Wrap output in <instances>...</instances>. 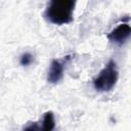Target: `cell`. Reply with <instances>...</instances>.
I'll return each mask as SVG.
<instances>
[{"label": "cell", "instance_id": "obj_1", "mask_svg": "<svg viewBox=\"0 0 131 131\" xmlns=\"http://www.w3.org/2000/svg\"><path fill=\"white\" fill-rule=\"evenodd\" d=\"M76 2L73 0H52L47 4L44 16L54 25H66L73 20Z\"/></svg>", "mask_w": 131, "mask_h": 131}, {"label": "cell", "instance_id": "obj_2", "mask_svg": "<svg viewBox=\"0 0 131 131\" xmlns=\"http://www.w3.org/2000/svg\"><path fill=\"white\" fill-rule=\"evenodd\" d=\"M119 79V71L117 63L111 59L104 68L99 72V74L93 80V86L95 90L99 92L111 91L117 84Z\"/></svg>", "mask_w": 131, "mask_h": 131}, {"label": "cell", "instance_id": "obj_3", "mask_svg": "<svg viewBox=\"0 0 131 131\" xmlns=\"http://www.w3.org/2000/svg\"><path fill=\"white\" fill-rule=\"evenodd\" d=\"M130 34H131L130 26L128 24L122 23L107 34V39L112 43H115L117 45H123L129 39Z\"/></svg>", "mask_w": 131, "mask_h": 131}, {"label": "cell", "instance_id": "obj_4", "mask_svg": "<svg viewBox=\"0 0 131 131\" xmlns=\"http://www.w3.org/2000/svg\"><path fill=\"white\" fill-rule=\"evenodd\" d=\"M70 56L68 55L66 58L61 59H53L50 63L48 73H47V81L51 84L58 83L62 77H63V72H64V61L69 60Z\"/></svg>", "mask_w": 131, "mask_h": 131}, {"label": "cell", "instance_id": "obj_5", "mask_svg": "<svg viewBox=\"0 0 131 131\" xmlns=\"http://www.w3.org/2000/svg\"><path fill=\"white\" fill-rule=\"evenodd\" d=\"M42 131H53L55 128V120L52 112H46L44 114L43 120L41 121Z\"/></svg>", "mask_w": 131, "mask_h": 131}, {"label": "cell", "instance_id": "obj_6", "mask_svg": "<svg viewBox=\"0 0 131 131\" xmlns=\"http://www.w3.org/2000/svg\"><path fill=\"white\" fill-rule=\"evenodd\" d=\"M34 60V56L29 53V52H25L20 55V58H19V62L21 66L26 67V66H30Z\"/></svg>", "mask_w": 131, "mask_h": 131}, {"label": "cell", "instance_id": "obj_7", "mask_svg": "<svg viewBox=\"0 0 131 131\" xmlns=\"http://www.w3.org/2000/svg\"><path fill=\"white\" fill-rule=\"evenodd\" d=\"M23 131H42V124L41 122H31L24 127Z\"/></svg>", "mask_w": 131, "mask_h": 131}]
</instances>
